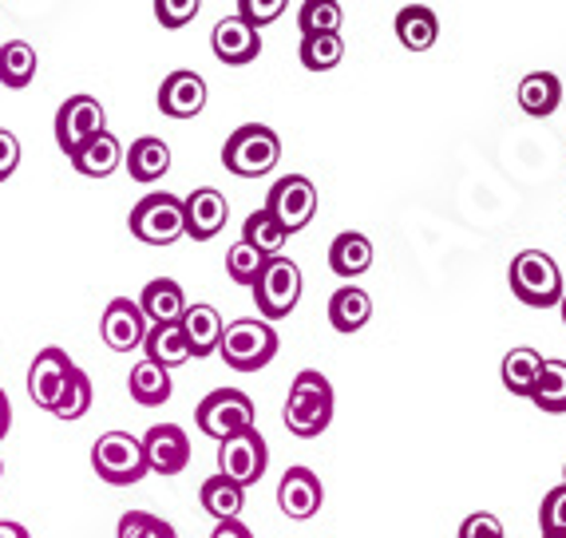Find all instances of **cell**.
Wrapping results in <instances>:
<instances>
[{"instance_id": "cell-1", "label": "cell", "mask_w": 566, "mask_h": 538, "mask_svg": "<svg viewBox=\"0 0 566 538\" xmlns=\"http://www.w3.org/2000/svg\"><path fill=\"white\" fill-rule=\"evenodd\" d=\"M285 428L297 440H317L333 424V384L317 369H302L290 384V400L282 412Z\"/></svg>"}, {"instance_id": "cell-2", "label": "cell", "mask_w": 566, "mask_h": 538, "mask_svg": "<svg viewBox=\"0 0 566 538\" xmlns=\"http://www.w3.org/2000/svg\"><path fill=\"white\" fill-rule=\"evenodd\" d=\"M507 282H511V293L520 297L523 305L531 309H551V305L563 302V270L551 254L543 250H523L515 254L507 270Z\"/></svg>"}, {"instance_id": "cell-3", "label": "cell", "mask_w": 566, "mask_h": 538, "mask_svg": "<svg viewBox=\"0 0 566 538\" xmlns=\"http://www.w3.org/2000/svg\"><path fill=\"white\" fill-rule=\"evenodd\" d=\"M282 159V139H277L274 127L265 124H242L222 147V167L238 179H258V175H270Z\"/></svg>"}, {"instance_id": "cell-4", "label": "cell", "mask_w": 566, "mask_h": 538, "mask_svg": "<svg viewBox=\"0 0 566 538\" xmlns=\"http://www.w3.org/2000/svg\"><path fill=\"white\" fill-rule=\"evenodd\" d=\"M218 352L234 372H258L277 357V333L274 325L258 321V317H242V321L227 325Z\"/></svg>"}, {"instance_id": "cell-5", "label": "cell", "mask_w": 566, "mask_h": 538, "mask_svg": "<svg viewBox=\"0 0 566 538\" xmlns=\"http://www.w3.org/2000/svg\"><path fill=\"white\" fill-rule=\"evenodd\" d=\"M254 302L265 325L282 321V317H290L297 309V302H302V270H297L293 257H265L262 274L254 282Z\"/></svg>"}, {"instance_id": "cell-6", "label": "cell", "mask_w": 566, "mask_h": 538, "mask_svg": "<svg viewBox=\"0 0 566 538\" xmlns=\"http://www.w3.org/2000/svg\"><path fill=\"white\" fill-rule=\"evenodd\" d=\"M92 467L112 487H135L147 475L143 440L132 432H104L92 447Z\"/></svg>"}, {"instance_id": "cell-7", "label": "cell", "mask_w": 566, "mask_h": 538, "mask_svg": "<svg viewBox=\"0 0 566 538\" xmlns=\"http://www.w3.org/2000/svg\"><path fill=\"white\" fill-rule=\"evenodd\" d=\"M127 226L139 242L147 246H170L187 234V222H182V199L170 194V190H155L147 199H139L127 214Z\"/></svg>"}, {"instance_id": "cell-8", "label": "cell", "mask_w": 566, "mask_h": 538, "mask_svg": "<svg viewBox=\"0 0 566 538\" xmlns=\"http://www.w3.org/2000/svg\"><path fill=\"white\" fill-rule=\"evenodd\" d=\"M195 424H199L202 435L222 444L230 435H242L254 428V400L245 397V392H238V388H214L195 408Z\"/></svg>"}, {"instance_id": "cell-9", "label": "cell", "mask_w": 566, "mask_h": 538, "mask_svg": "<svg viewBox=\"0 0 566 538\" xmlns=\"http://www.w3.org/2000/svg\"><path fill=\"white\" fill-rule=\"evenodd\" d=\"M265 467H270V447H265L258 428H250L242 435H230V440L218 444V475H227L242 492L262 479Z\"/></svg>"}, {"instance_id": "cell-10", "label": "cell", "mask_w": 566, "mask_h": 538, "mask_svg": "<svg viewBox=\"0 0 566 538\" xmlns=\"http://www.w3.org/2000/svg\"><path fill=\"white\" fill-rule=\"evenodd\" d=\"M265 210L274 214V222L285 230V234H297L313 222L317 214V187H313L305 175H285L270 187L265 194Z\"/></svg>"}, {"instance_id": "cell-11", "label": "cell", "mask_w": 566, "mask_h": 538, "mask_svg": "<svg viewBox=\"0 0 566 538\" xmlns=\"http://www.w3.org/2000/svg\"><path fill=\"white\" fill-rule=\"evenodd\" d=\"M104 131H107V112L95 95H72L56 112V143L67 159H72L84 143H92L95 135H104Z\"/></svg>"}, {"instance_id": "cell-12", "label": "cell", "mask_w": 566, "mask_h": 538, "mask_svg": "<svg viewBox=\"0 0 566 538\" xmlns=\"http://www.w3.org/2000/svg\"><path fill=\"white\" fill-rule=\"evenodd\" d=\"M72 372H76V360L67 357L64 349H56V345L40 349L36 360H32V369H29L32 404L44 408V412H52V408H56V400L64 397V388H67V380H72Z\"/></svg>"}, {"instance_id": "cell-13", "label": "cell", "mask_w": 566, "mask_h": 538, "mask_svg": "<svg viewBox=\"0 0 566 538\" xmlns=\"http://www.w3.org/2000/svg\"><path fill=\"white\" fill-rule=\"evenodd\" d=\"M147 317H143L139 302H127V297H112L99 317V337L112 352H132L147 340Z\"/></svg>"}, {"instance_id": "cell-14", "label": "cell", "mask_w": 566, "mask_h": 538, "mask_svg": "<svg viewBox=\"0 0 566 538\" xmlns=\"http://www.w3.org/2000/svg\"><path fill=\"white\" fill-rule=\"evenodd\" d=\"M322 503H325V487L310 467H290L282 475V483H277V507H282L285 519H297V523L313 519L322 510Z\"/></svg>"}, {"instance_id": "cell-15", "label": "cell", "mask_w": 566, "mask_h": 538, "mask_svg": "<svg viewBox=\"0 0 566 538\" xmlns=\"http://www.w3.org/2000/svg\"><path fill=\"white\" fill-rule=\"evenodd\" d=\"M143 455H147V472L179 475L190 463V440L179 424H155L143 435Z\"/></svg>"}, {"instance_id": "cell-16", "label": "cell", "mask_w": 566, "mask_h": 538, "mask_svg": "<svg viewBox=\"0 0 566 538\" xmlns=\"http://www.w3.org/2000/svg\"><path fill=\"white\" fill-rule=\"evenodd\" d=\"M230 202L218 194L214 187H199L190 199H182V222H187V238L195 242H210L227 230Z\"/></svg>"}, {"instance_id": "cell-17", "label": "cell", "mask_w": 566, "mask_h": 538, "mask_svg": "<svg viewBox=\"0 0 566 538\" xmlns=\"http://www.w3.org/2000/svg\"><path fill=\"white\" fill-rule=\"evenodd\" d=\"M207 107V80L190 67H179L170 72L159 87V112L170 115V119H195V115Z\"/></svg>"}, {"instance_id": "cell-18", "label": "cell", "mask_w": 566, "mask_h": 538, "mask_svg": "<svg viewBox=\"0 0 566 538\" xmlns=\"http://www.w3.org/2000/svg\"><path fill=\"white\" fill-rule=\"evenodd\" d=\"M210 48H214L218 64L242 67V64H250V60H258L262 36H258V29H250L242 17H222L214 24V32H210Z\"/></svg>"}, {"instance_id": "cell-19", "label": "cell", "mask_w": 566, "mask_h": 538, "mask_svg": "<svg viewBox=\"0 0 566 538\" xmlns=\"http://www.w3.org/2000/svg\"><path fill=\"white\" fill-rule=\"evenodd\" d=\"M187 305V293H182V285L175 277H155L139 293V309L151 325H179Z\"/></svg>"}, {"instance_id": "cell-20", "label": "cell", "mask_w": 566, "mask_h": 538, "mask_svg": "<svg viewBox=\"0 0 566 538\" xmlns=\"http://www.w3.org/2000/svg\"><path fill=\"white\" fill-rule=\"evenodd\" d=\"M182 337H187L190 345V357H210V352H218V345H222V333H227V325H222V317H218L214 305H187V313H182L179 321Z\"/></svg>"}, {"instance_id": "cell-21", "label": "cell", "mask_w": 566, "mask_h": 538, "mask_svg": "<svg viewBox=\"0 0 566 538\" xmlns=\"http://www.w3.org/2000/svg\"><path fill=\"white\" fill-rule=\"evenodd\" d=\"M368 317H373V297L365 289H357V285H340L329 297V325L337 333H345V337L365 329Z\"/></svg>"}, {"instance_id": "cell-22", "label": "cell", "mask_w": 566, "mask_h": 538, "mask_svg": "<svg viewBox=\"0 0 566 538\" xmlns=\"http://www.w3.org/2000/svg\"><path fill=\"white\" fill-rule=\"evenodd\" d=\"M119 162H123V143L115 139L112 131L95 135L92 143H84V147L72 155V167H76V175H84V179H107Z\"/></svg>"}, {"instance_id": "cell-23", "label": "cell", "mask_w": 566, "mask_h": 538, "mask_svg": "<svg viewBox=\"0 0 566 538\" xmlns=\"http://www.w3.org/2000/svg\"><path fill=\"white\" fill-rule=\"evenodd\" d=\"M123 162H127V175L135 182H159L170 170V147L155 135H143L132 143V151L123 155Z\"/></svg>"}, {"instance_id": "cell-24", "label": "cell", "mask_w": 566, "mask_h": 538, "mask_svg": "<svg viewBox=\"0 0 566 538\" xmlns=\"http://www.w3.org/2000/svg\"><path fill=\"white\" fill-rule=\"evenodd\" d=\"M515 95H520V107L531 119H547L563 104V84H558L555 72H531V76L520 80V92Z\"/></svg>"}, {"instance_id": "cell-25", "label": "cell", "mask_w": 566, "mask_h": 538, "mask_svg": "<svg viewBox=\"0 0 566 538\" xmlns=\"http://www.w3.org/2000/svg\"><path fill=\"white\" fill-rule=\"evenodd\" d=\"M440 36V17L428 4H405L397 12V40L408 52H428Z\"/></svg>"}, {"instance_id": "cell-26", "label": "cell", "mask_w": 566, "mask_h": 538, "mask_svg": "<svg viewBox=\"0 0 566 538\" xmlns=\"http://www.w3.org/2000/svg\"><path fill=\"white\" fill-rule=\"evenodd\" d=\"M373 265V242L357 230H345V234L333 238L329 246V270L337 277H360Z\"/></svg>"}, {"instance_id": "cell-27", "label": "cell", "mask_w": 566, "mask_h": 538, "mask_svg": "<svg viewBox=\"0 0 566 538\" xmlns=\"http://www.w3.org/2000/svg\"><path fill=\"white\" fill-rule=\"evenodd\" d=\"M199 503H202V510H207L210 519L234 523L238 515H242V507H245V492L238 487V483H230L227 475H210V479L199 487Z\"/></svg>"}, {"instance_id": "cell-28", "label": "cell", "mask_w": 566, "mask_h": 538, "mask_svg": "<svg viewBox=\"0 0 566 538\" xmlns=\"http://www.w3.org/2000/svg\"><path fill=\"white\" fill-rule=\"evenodd\" d=\"M143 349H147V360L159 365V369H179L190 360V345L182 337L179 325H151L147 329V340H143Z\"/></svg>"}, {"instance_id": "cell-29", "label": "cell", "mask_w": 566, "mask_h": 538, "mask_svg": "<svg viewBox=\"0 0 566 538\" xmlns=\"http://www.w3.org/2000/svg\"><path fill=\"white\" fill-rule=\"evenodd\" d=\"M538 372H543V357H538L535 349H511L507 357H503L500 365V377H503V388H507L511 397H527L535 392L538 384Z\"/></svg>"}, {"instance_id": "cell-30", "label": "cell", "mask_w": 566, "mask_h": 538, "mask_svg": "<svg viewBox=\"0 0 566 538\" xmlns=\"http://www.w3.org/2000/svg\"><path fill=\"white\" fill-rule=\"evenodd\" d=\"M127 388H132V400L143 408H159L170 400V392H175V384H170V372L159 369V365H151V360L143 357L139 365L132 369V377H127Z\"/></svg>"}, {"instance_id": "cell-31", "label": "cell", "mask_w": 566, "mask_h": 538, "mask_svg": "<svg viewBox=\"0 0 566 538\" xmlns=\"http://www.w3.org/2000/svg\"><path fill=\"white\" fill-rule=\"evenodd\" d=\"M36 48L24 44V40H9V44L0 48V84L20 92V87H29L32 76H36Z\"/></svg>"}, {"instance_id": "cell-32", "label": "cell", "mask_w": 566, "mask_h": 538, "mask_svg": "<svg viewBox=\"0 0 566 538\" xmlns=\"http://www.w3.org/2000/svg\"><path fill=\"white\" fill-rule=\"evenodd\" d=\"M242 242H245V246H254L262 257H277L285 242H290V234H285V230L274 222V214L262 207L242 222Z\"/></svg>"}, {"instance_id": "cell-33", "label": "cell", "mask_w": 566, "mask_h": 538, "mask_svg": "<svg viewBox=\"0 0 566 538\" xmlns=\"http://www.w3.org/2000/svg\"><path fill=\"white\" fill-rule=\"evenodd\" d=\"M531 400L547 415L566 412V360H543V372H538V384L531 392Z\"/></svg>"}, {"instance_id": "cell-34", "label": "cell", "mask_w": 566, "mask_h": 538, "mask_svg": "<svg viewBox=\"0 0 566 538\" xmlns=\"http://www.w3.org/2000/svg\"><path fill=\"white\" fill-rule=\"evenodd\" d=\"M305 72H333V67L345 60V40L340 32H325V36H302V48H297Z\"/></svg>"}, {"instance_id": "cell-35", "label": "cell", "mask_w": 566, "mask_h": 538, "mask_svg": "<svg viewBox=\"0 0 566 538\" xmlns=\"http://www.w3.org/2000/svg\"><path fill=\"white\" fill-rule=\"evenodd\" d=\"M340 12L337 0H305L302 9H297V29L302 36H325V32H340Z\"/></svg>"}, {"instance_id": "cell-36", "label": "cell", "mask_w": 566, "mask_h": 538, "mask_svg": "<svg viewBox=\"0 0 566 538\" xmlns=\"http://www.w3.org/2000/svg\"><path fill=\"white\" fill-rule=\"evenodd\" d=\"M87 408H92V377L76 365V372L67 380L64 397L56 400L52 415H60V420H80V415H87Z\"/></svg>"}, {"instance_id": "cell-37", "label": "cell", "mask_w": 566, "mask_h": 538, "mask_svg": "<svg viewBox=\"0 0 566 538\" xmlns=\"http://www.w3.org/2000/svg\"><path fill=\"white\" fill-rule=\"evenodd\" d=\"M262 265H265V257L258 254L254 246H245L242 238H238L234 246L227 250V274H230V282L250 285V289H254L258 274H262Z\"/></svg>"}, {"instance_id": "cell-38", "label": "cell", "mask_w": 566, "mask_h": 538, "mask_svg": "<svg viewBox=\"0 0 566 538\" xmlns=\"http://www.w3.org/2000/svg\"><path fill=\"white\" fill-rule=\"evenodd\" d=\"M119 538H179V530L151 510H127L119 519Z\"/></svg>"}, {"instance_id": "cell-39", "label": "cell", "mask_w": 566, "mask_h": 538, "mask_svg": "<svg viewBox=\"0 0 566 538\" xmlns=\"http://www.w3.org/2000/svg\"><path fill=\"white\" fill-rule=\"evenodd\" d=\"M538 527H543V538H566V483H558L555 492L543 495Z\"/></svg>"}, {"instance_id": "cell-40", "label": "cell", "mask_w": 566, "mask_h": 538, "mask_svg": "<svg viewBox=\"0 0 566 538\" xmlns=\"http://www.w3.org/2000/svg\"><path fill=\"white\" fill-rule=\"evenodd\" d=\"M199 0H155V20L163 29H182V24L199 17Z\"/></svg>"}, {"instance_id": "cell-41", "label": "cell", "mask_w": 566, "mask_h": 538, "mask_svg": "<svg viewBox=\"0 0 566 538\" xmlns=\"http://www.w3.org/2000/svg\"><path fill=\"white\" fill-rule=\"evenodd\" d=\"M238 17L250 29H262V24H274L277 17H285V0H238Z\"/></svg>"}, {"instance_id": "cell-42", "label": "cell", "mask_w": 566, "mask_h": 538, "mask_svg": "<svg viewBox=\"0 0 566 538\" xmlns=\"http://www.w3.org/2000/svg\"><path fill=\"white\" fill-rule=\"evenodd\" d=\"M460 538H507L503 535V523L491 515V510H475L460 523Z\"/></svg>"}, {"instance_id": "cell-43", "label": "cell", "mask_w": 566, "mask_h": 538, "mask_svg": "<svg viewBox=\"0 0 566 538\" xmlns=\"http://www.w3.org/2000/svg\"><path fill=\"white\" fill-rule=\"evenodd\" d=\"M17 167H20V143H17V135L0 127V182L12 179Z\"/></svg>"}, {"instance_id": "cell-44", "label": "cell", "mask_w": 566, "mask_h": 538, "mask_svg": "<svg viewBox=\"0 0 566 538\" xmlns=\"http://www.w3.org/2000/svg\"><path fill=\"white\" fill-rule=\"evenodd\" d=\"M210 538H254V530H250V527H242V523H218V527H214V535H210Z\"/></svg>"}, {"instance_id": "cell-45", "label": "cell", "mask_w": 566, "mask_h": 538, "mask_svg": "<svg viewBox=\"0 0 566 538\" xmlns=\"http://www.w3.org/2000/svg\"><path fill=\"white\" fill-rule=\"evenodd\" d=\"M9 424H12V404H9V392L0 388V440L9 435Z\"/></svg>"}, {"instance_id": "cell-46", "label": "cell", "mask_w": 566, "mask_h": 538, "mask_svg": "<svg viewBox=\"0 0 566 538\" xmlns=\"http://www.w3.org/2000/svg\"><path fill=\"white\" fill-rule=\"evenodd\" d=\"M0 538H32L29 530L20 527V523H12V519H0Z\"/></svg>"}, {"instance_id": "cell-47", "label": "cell", "mask_w": 566, "mask_h": 538, "mask_svg": "<svg viewBox=\"0 0 566 538\" xmlns=\"http://www.w3.org/2000/svg\"><path fill=\"white\" fill-rule=\"evenodd\" d=\"M558 313H563V325H566V289H563V302H558Z\"/></svg>"}, {"instance_id": "cell-48", "label": "cell", "mask_w": 566, "mask_h": 538, "mask_svg": "<svg viewBox=\"0 0 566 538\" xmlns=\"http://www.w3.org/2000/svg\"><path fill=\"white\" fill-rule=\"evenodd\" d=\"M0 475H4V463H0Z\"/></svg>"}, {"instance_id": "cell-49", "label": "cell", "mask_w": 566, "mask_h": 538, "mask_svg": "<svg viewBox=\"0 0 566 538\" xmlns=\"http://www.w3.org/2000/svg\"><path fill=\"white\" fill-rule=\"evenodd\" d=\"M563 472H566V467H563Z\"/></svg>"}]
</instances>
